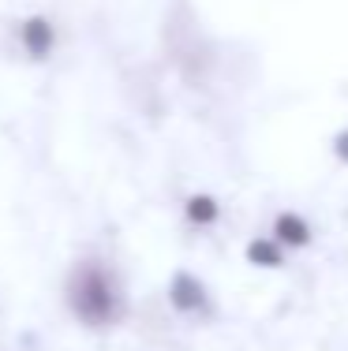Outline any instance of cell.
<instances>
[{"instance_id": "1", "label": "cell", "mask_w": 348, "mask_h": 351, "mask_svg": "<svg viewBox=\"0 0 348 351\" xmlns=\"http://www.w3.org/2000/svg\"><path fill=\"white\" fill-rule=\"evenodd\" d=\"M60 295L71 322L82 325L86 332H113L131 314V295L120 269L109 258H97V254H82L68 265Z\"/></svg>"}, {"instance_id": "2", "label": "cell", "mask_w": 348, "mask_h": 351, "mask_svg": "<svg viewBox=\"0 0 348 351\" xmlns=\"http://www.w3.org/2000/svg\"><path fill=\"white\" fill-rule=\"evenodd\" d=\"M165 299H169L172 314L187 317V322H213V314H218V303H213L210 295V284H206L198 273L192 269H176L165 284Z\"/></svg>"}, {"instance_id": "3", "label": "cell", "mask_w": 348, "mask_h": 351, "mask_svg": "<svg viewBox=\"0 0 348 351\" xmlns=\"http://www.w3.org/2000/svg\"><path fill=\"white\" fill-rule=\"evenodd\" d=\"M15 41H19V53L30 64H45V60H53L56 45H60V30H56V23L49 15L34 12L15 23Z\"/></svg>"}, {"instance_id": "4", "label": "cell", "mask_w": 348, "mask_h": 351, "mask_svg": "<svg viewBox=\"0 0 348 351\" xmlns=\"http://www.w3.org/2000/svg\"><path fill=\"white\" fill-rule=\"evenodd\" d=\"M270 236L277 239L285 250H308V247L314 243V228H311V221H308L300 210H281V213H273Z\"/></svg>"}, {"instance_id": "5", "label": "cell", "mask_w": 348, "mask_h": 351, "mask_svg": "<svg viewBox=\"0 0 348 351\" xmlns=\"http://www.w3.org/2000/svg\"><path fill=\"white\" fill-rule=\"evenodd\" d=\"M221 202L210 195V191H192V195L184 198V221L192 224V228L206 232V228H218L221 224Z\"/></svg>"}, {"instance_id": "6", "label": "cell", "mask_w": 348, "mask_h": 351, "mask_svg": "<svg viewBox=\"0 0 348 351\" xmlns=\"http://www.w3.org/2000/svg\"><path fill=\"white\" fill-rule=\"evenodd\" d=\"M244 258H247V265H255V269H281L285 258H288V250L266 232V236H251V239H247Z\"/></svg>"}, {"instance_id": "7", "label": "cell", "mask_w": 348, "mask_h": 351, "mask_svg": "<svg viewBox=\"0 0 348 351\" xmlns=\"http://www.w3.org/2000/svg\"><path fill=\"white\" fill-rule=\"evenodd\" d=\"M329 149H334V157H337L341 165H348V123L337 131L334 138H329Z\"/></svg>"}]
</instances>
